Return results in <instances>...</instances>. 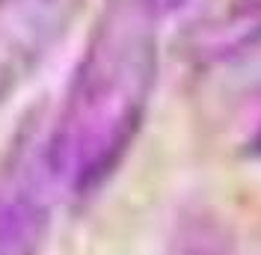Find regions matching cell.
<instances>
[{"label": "cell", "instance_id": "6da1fadb", "mask_svg": "<svg viewBox=\"0 0 261 255\" xmlns=\"http://www.w3.org/2000/svg\"><path fill=\"white\" fill-rule=\"evenodd\" d=\"M158 0H104L48 131L54 181L74 196L119 169L158 83Z\"/></svg>", "mask_w": 261, "mask_h": 255}, {"label": "cell", "instance_id": "7a4b0ae2", "mask_svg": "<svg viewBox=\"0 0 261 255\" xmlns=\"http://www.w3.org/2000/svg\"><path fill=\"white\" fill-rule=\"evenodd\" d=\"M54 184L48 137H21L0 169V255L42 252Z\"/></svg>", "mask_w": 261, "mask_h": 255}, {"label": "cell", "instance_id": "3957f363", "mask_svg": "<svg viewBox=\"0 0 261 255\" xmlns=\"http://www.w3.org/2000/svg\"><path fill=\"white\" fill-rule=\"evenodd\" d=\"M89 0H0V104L63 42Z\"/></svg>", "mask_w": 261, "mask_h": 255}, {"label": "cell", "instance_id": "277c9868", "mask_svg": "<svg viewBox=\"0 0 261 255\" xmlns=\"http://www.w3.org/2000/svg\"><path fill=\"white\" fill-rule=\"evenodd\" d=\"M244 148H246V155H249V158H258L261 160V119L252 125V131H249V137H246Z\"/></svg>", "mask_w": 261, "mask_h": 255}, {"label": "cell", "instance_id": "5b68a950", "mask_svg": "<svg viewBox=\"0 0 261 255\" xmlns=\"http://www.w3.org/2000/svg\"><path fill=\"white\" fill-rule=\"evenodd\" d=\"M184 0H158V6L161 9H175V6H181Z\"/></svg>", "mask_w": 261, "mask_h": 255}]
</instances>
